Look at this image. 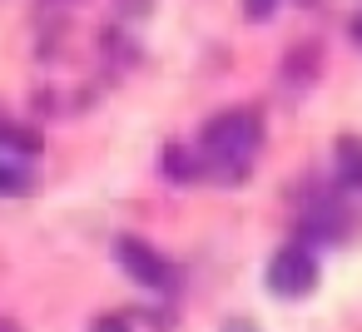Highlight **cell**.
I'll use <instances>...</instances> for the list:
<instances>
[{"label": "cell", "mask_w": 362, "mask_h": 332, "mask_svg": "<svg viewBox=\"0 0 362 332\" xmlns=\"http://www.w3.org/2000/svg\"><path fill=\"white\" fill-rule=\"evenodd\" d=\"M278 6H283V0H243V16H248V20H268Z\"/></svg>", "instance_id": "13"}, {"label": "cell", "mask_w": 362, "mask_h": 332, "mask_svg": "<svg viewBox=\"0 0 362 332\" xmlns=\"http://www.w3.org/2000/svg\"><path fill=\"white\" fill-rule=\"evenodd\" d=\"M347 35H352V40H357V45H362V11H357V16H352V25H347Z\"/></svg>", "instance_id": "15"}, {"label": "cell", "mask_w": 362, "mask_h": 332, "mask_svg": "<svg viewBox=\"0 0 362 332\" xmlns=\"http://www.w3.org/2000/svg\"><path fill=\"white\" fill-rule=\"evenodd\" d=\"M30 189H35V179H30V169L21 159H0V194H6V198H25Z\"/></svg>", "instance_id": "8"}, {"label": "cell", "mask_w": 362, "mask_h": 332, "mask_svg": "<svg viewBox=\"0 0 362 332\" xmlns=\"http://www.w3.org/2000/svg\"><path fill=\"white\" fill-rule=\"evenodd\" d=\"M317 287V253L308 248V243H288V248H278L273 253V263H268V292L273 297H308Z\"/></svg>", "instance_id": "3"}, {"label": "cell", "mask_w": 362, "mask_h": 332, "mask_svg": "<svg viewBox=\"0 0 362 332\" xmlns=\"http://www.w3.org/2000/svg\"><path fill=\"white\" fill-rule=\"evenodd\" d=\"M263 149V114L248 109H218L199 129V164L214 184H248L253 154Z\"/></svg>", "instance_id": "1"}, {"label": "cell", "mask_w": 362, "mask_h": 332, "mask_svg": "<svg viewBox=\"0 0 362 332\" xmlns=\"http://www.w3.org/2000/svg\"><path fill=\"white\" fill-rule=\"evenodd\" d=\"M298 228H303V238H313V243L327 248V243H342L352 233V213L337 198H317V203H308L298 213Z\"/></svg>", "instance_id": "4"}, {"label": "cell", "mask_w": 362, "mask_h": 332, "mask_svg": "<svg viewBox=\"0 0 362 332\" xmlns=\"http://www.w3.org/2000/svg\"><path fill=\"white\" fill-rule=\"evenodd\" d=\"M45 149V139L30 124H16L6 109H0V154H16V159H35Z\"/></svg>", "instance_id": "5"}, {"label": "cell", "mask_w": 362, "mask_h": 332, "mask_svg": "<svg viewBox=\"0 0 362 332\" xmlns=\"http://www.w3.org/2000/svg\"><path fill=\"white\" fill-rule=\"evenodd\" d=\"M115 263L139 283V287H149V292H159V297H169V292H179V268L154 248V243H144V238H134V233H124V238H115Z\"/></svg>", "instance_id": "2"}, {"label": "cell", "mask_w": 362, "mask_h": 332, "mask_svg": "<svg viewBox=\"0 0 362 332\" xmlns=\"http://www.w3.org/2000/svg\"><path fill=\"white\" fill-rule=\"evenodd\" d=\"M90 332H134V317L129 312H100L90 322Z\"/></svg>", "instance_id": "11"}, {"label": "cell", "mask_w": 362, "mask_h": 332, "mask_svg": "<svg viewBox=\"0 0 362 332\" xmlns=\"http://www.w3.org/2000/svg\"><path fill=\"white\" fill-rule=\"evenodd\" d=\"M45 6H70V0H45Z\"/></svg>", "instance_id": "17"}, {"label": "cell", "mask_w": 362, "mask_h": 332, "mask_svg": "<svg viewBox=\"0 0 362 332\" xmlns=\"http://www.w3.org/2000/svg\"><path fill=\"white\" fill-rule=\"evenodd\" d=\"M223 332H258V327H253V322H248V317H233V322H228V327H223Z\"/></svg>", "instance_id": "14"}, {"label": "cell", "mask_w": 362, "mask_h": 332, "mask_svg": "<svg viewBox=\"0 0 362 332\" xmlns=\"http://www.w3.org/2000/svg\"><path fill=\"white\" fill-rule=\"evenodd\" d=\"M100 45H105V50H110L115 60H124V65H134V60H139V45H134L129 35L119 40V30H105V35H100Z\"/></svg>", "instance_id": "10"}, {"label": "cell", "mask_w": 362, "mask_h": 332, "mask_svg": "<svg viewBox=\"0 0 362 332\" xmlns=\"http://www.w3.org/2000/svg\"><path fill=\"white\" fill-rule=\"evenodd\" d=\"M115 11H119V20H144L154 11V0H115Z\"/></svg>", "instance_id": "12"}, {"label": "cell", "mask_w": 362, "mask_h": 332, "mask_svg": "<svg viewBox=\"0 0 362 332\" xmlns=\"http://www.w3.org/2000/svg\"><path fill=\"white\" fill-rule=\"evenodd\" d=\"M283 75H288L293 85H308V80L317 75V50H313V45H298V50L288 55V65H283Z\"/></svg>", "instance_id": "9"}, {"label": "cell", "mask_w": 362, "mask_h": 332, "mask_svg": "<svg viewBox=\"0 0 362 332\" xmlns=\"http://www.w3.org/2000/svg\"><path fill=\"white\" fill-rule=\"evenodd\" d=\"M159 174H164L169 184H194V179H204V164H199L194 149H184V144H164V149H159Z\"/></svg>", "instance_id": "6"}, {"label": "cell", "mask_w": 362, "mask_h": 332, "mask_svg": "<svg viewBox=\"0 0 362 332\" xmlns=\"http://www.w3.org/2000/svg\"><path fill=\"white\" fill-rule=\"evenodd\" d=\"M332 159H337V184L352 189V194H362V139L342 134V139L332 144Z\"/></svg>", "instance_id": "7"}, {"label": "cell", "mask_w": 362, "mask_h": 332, "mask_svg": "<svg viewBox=\"0 0 362 332\" xmlns=\"http://www.w3.org/2000/svg\"><path fill=\"white\" fill-rule=\"evenodd\" d=\"M0 332H16V322H0Z\"/></svg>", "instance_id": "16"}]
</instances>
